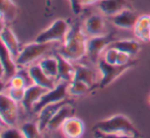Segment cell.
Masks as SVG:
<instances>
[{
	"label": "cell",
	"instance_id": "26",
	"mask_svg": "<svg viewBox=\"0 0 150 138\" xmlns=\"http://www.w3.org/2000/svg\"><path fill=\"white\" fill-rule=\"evenodd\" d=\"M21 130L24 134V137L36 138L41 136V130H40L38 123L36 124V123H32V122L25 123L21 127Z\"/></svg>",
	"mask_w": 150,
	"mask_h": 138
},
{
	"label": "cell",
	"instance_id": "8",
	"mask_svg": "<svg viewBox=\"0 0 150 138\" xmlns=\"http://www.w3.org/2000/svg\"><path fill=\"white\" fill-rule=\"evenodd\" d=\"M0 117L9 127H13L18 121V102L3 93L0 95Z\"/></svg>",
	"mask_w": 150,
	"mask_h": 138
},
{
	"label": "cell",
	"instance_id": "9",
	"mask_svg": "<svg viewBox=\"0 0 150 138\" xmlns=\"http://www.w3.org/2000/svg\"><path fill=\"white\" fill-rule=\"evenodd\" d=\"M47 91V89L42 88V87L38 86V85H32V86L26 88L25 96L22 101V105L26 109V111L28 112H33V107L35 105V103L41 98V96L43 94H45Z\"/></svg>",
	"mask_w": 150,
	"mask_h": 138
},
{
	"label": "cell",
	"instance_id": "22",
	"mask_svg": "<svg viewBox=\"0 0 150 138\" xmlns=\"http://www.w3.org/2000/svg\"><path fill=\"white\" fill-rule=\"evenodd\" d=\"M108 48H116L119 52L127 53L131 56H135L139 53L141 44L136 40L125 39V40H114L108 46Z\"/></svg>",
	"mask_w": 150,
	"mask_h": 138
},
{
	"label": "cell",
	"instance_id": "24",
	"mask_svg": "<svg viewBox=\"0 0 150 138\" xmlns=\"http://www.w3.org/2000/svg\"><path fill=\"white\" fill-rule=\"evenodd\" d=\"M39 65L41 66V68L43 69V71L47 74L50 78H58V68H59V64H58V59L54 57H46L43 58L40 61Z\"/></svg>",
	"mask_w": 150,
	"mask_h": 138
},
{
	"label": "cell",
	"instance_id": "16",
	"mask_svg": "<svg viewBox=\"0 0 150 138\" xmlns=\"http://www.w3.org/2000/svg\"><path fill=\"white\" fill-rule=\"evenodd\" d=\"M56 58L58 59V78L57 80L61 82H68L71 83L74 78L75 73V66L71 64V61L67 60L66 58L62 56L60 53H57Z\"/></svg>",
	"mask_w": 150,
	"mask_h": 138
},
{
	"label": "cell",
	"instance_id": "5",
	"mask_svg": "<svg viewBox=\"0 0 150 138\" xmlns=\"http://www.w3.org/2000/svg\"><path fill=\"white\" fill-rule=\"evenodd\" d=\"M69 31L68 23L65 20H56L47 29L39 33L35 38L37 42H57L64 41Z\"/></svg>",
	"mask_w": 150,
	"mask_h": 138
},
{
	"label": "cell",
	"instance_id": "30",
	"mask_svg": "<svg viewBox=\"0 0 150 138\" xmlns=\"http://www.w3.org/2000/svg\"><path fill=\"white\" fill-rule=\"evenodd\" d=\"M131 55L127 54V53L119 52L118 51V56H117V62L116 64L118 65H127L129 63H131Z\"/></svg>",
	"mask_w": 150,
	"mask_h": 138
},
{
	"label": "cell",
	"instance_id": "12",
	"mask_svg": "<svg viewBox=\"0 0 150 138\" xmlns=\"http://www.w3.org/2000/svg\"><path fill=\"white\" fill-rule=\"evenodd\" d=\"M28 71H29L30 76L32 78V80H33L35 85H38V86L47 89V90H52L57 86L54 84V78H50L43 71V69L41 68V66L39 64L30 66L29 69H28Z\"/></svg>",
	"mask_w": 150,
	"mask_h": 138
},
{
	"label": "cell",
	"instance_id": "13",
	"mask_svg": "<svg viewBox=\"0 0 150 138\" xmlns=\"http://www.w3.org/2000/svg\"><path fill=\"white\" fill-rule=\"evenodd\" d=\"M1 42L6 46V48L11 52L13 58L17 60L22 48H20L19 40L13 32V30L9 27H6L5 25H2L1 27Z\"/></svg>",
	"mask_w": 150,
	"mask_h": 138
},
{
	"label": "cell",
	"instance_id": "1",
	"mask_svg": "<svg viewBox=\"0 0 150 138\" xmlns=\"http://www.w3.org/2000/svg\"><path fill=\"white\" fill-rule=\"evenodd\" d=\"M64 43L59 53L67 60L74 62L78 61L88 52V40L86 32L82 31L79 23H75L69 29Z\"/></svg>",
	"mask_w": 150,
	"mask_h": 138
},
{
	"label": "cell",
	"instance_id": "34",
	"mask_svg": "<svg viewBox=\"0 0 150 138\" xmlns=\"http://www.w3.org/2000/svg\"><path fill=\"white\" fill-rule=\"evenodd\" d=\"M149 16H150V15H149Z\"/></svg>",
	"mask_w": 150,
	"mask_h": 138
},
{
	"label": "cell",
	"instance_id": "17",
	"mask_svg": "<svg viewBox=\"0 0 150 138\" xmlns=\"http://www.w3.org/2000/svg\"><path fill=\"white\" fill-rule=\"evenodd\" d=\"M99 9L105 16L112 17L122 11L125 9H129L127 0H100Z\"/></svg>",
	"mask_w": 150,
	"mask_h": 138
},
{
	"label": "cell",
	"instance_id": "20",
	"mask_svg": "<svg viewBox=\"0 0 150 138\" xmlns=\"http://www.w3.org/2000/svg\"><path fill=\"white\" fill-rule=\"evenodd\" d=\"M97 80V73L94 69L86 65H77L75 66V73L73 80L83 82L92 88Z\"/></svg>",
	"mask_w": 150,
	"mask_h": 138
},
{
	"label": "cell",
	"instance_id": "4",
	"mask_svg": "<svg viewBox=\"0 0 150 138\" xmlns=\"http://www.w3.org/2000/svg\"><path fill=\"white\" fill-rule=\"evenodd\" d=\"M134 63L131 62L127 65H118V64H109L105 61L104 58L100 59L98 62L99 70L101 72V80L100 88L103 89L105 87L109 86L112 82H114L116 78H118L123 72H125L127 69L133 66Z\"/></svg>",
	"mask_w": 150,
	"mask_h": 138
},
{
	"label": "cell",
	"instance_id": "14",
	"mask_svg": "<svg viewBox=\"0 0 150 138\" xmlns=\"http://www.w3.org/2000/svg\"><path fill=\"white\" fill-rule=\"evenodd\" d=\"M69 101L67 99L62 101H59L56 103H52V104H48L46 106H44L41 110L39 111V117H38V125L41 131L46 129L50 121L52 119L54 115L57 113V111L61 108L62 106H64L65 104H67Z\"/></svg>",
	"mask_w": 150,
	"mask_h": 138
},
{
	"label": "cell",
	"instance_id": "19",
	"mask_svg": "<svg viewBox=\"0 0 150 138\" xmlns=\"http://www.w3.org/2000/svg\"><path fill=\"white\" fill-rule=\"evenodd\" d=\"M105 31V21L101 16L94 15L88 18L84 23V32L88 36L103 35Z\"/></svg>",
	"mask_w": 150,
	"mask_h": 138
},
{
	"label": "cell",
	"instance_id": "15",
	"mask_svg": "<svg viewBox=\"0 0 150 138\" xmlns=\"http://www.w3.org/2000/svg\"><path fill=\"white\" fill-rule=\"evenodd\" d=\"M62 132L66 137L77 138L81 137L84 132L83 122L78 117H70L64 122V124L61 127Z\"/></svg>",
	"mask_w": 150,
	"mask_h": 138
},
{
	"label": "cell",
	"instance_id": "23",
	"mask_svg": "<svg viewBox=\"0 0 150 138\" xmlns=\"http://www.w3.org/2000/svg\"><path fill=\"white\" fill-rule=\"evenodd\" d=\"M0 11H1V21L2 25H4V20L7 22H11L18 16V7L13 0H0Z\"/></svg>",
	"mask_w": 150,
	"mask_h": 138
},
{
	"label": "cell",
	"instance_id": "29",
	"mask_svg": "<svg viewBox=\"0 0 150 138\" xmlns=\"http://www.w3.org/2000/svg\"><path fill=\"white\" fill-rule=\"evenodd\" d=\"M117 56H118V51L116 48H108V50L105 53L104 59L109 64H116L117 62Z\"/></svg>",
	"mask_w": 150,
	"mask_h": 138
},
{
	"label": "cell",
	"instance_id": "28",
	"mask_svg": "<svg viewBox=\"0 0 150 138\" xmlns=\"http://www.w3.org/2000/svg\"><path fill=\"white\" fill-rule=\"evenodd\" d=\"M1 137L3 138H23L24 134L21 129H16V128H8V129L4 130L1 133Z\"/></svg>",
	"mask_w": 150,
	"mask_h": 138
},
{
	"label": "cell",
	"instance_id": "11",
	"mask_svg": "<svg viewBox=\"0 0 150 138\" xmlns=\"http://www.w3.org/2000/svg\"><path fill=\"white\" fill-rule=\"evenodd\" d=\"M138 18L139 17L132 9H125L120 13L110 17V21L116 27L121 29H134Z\"/></svg>",
	"mask_w": 150,
	"mask_h": 138
},
{
	"label": "cell",
	"instance_id": "18",
	"mask_svg": "<svg viewBox=\"0 0 150 138\" xmlns=\"http://www.w3.org/2000/svg\"><path fill=\"white\" fill-rule=\"evenodd\" d=\"M73 112H74V109H73L72 105L70 104V102H68L67 104H65L64 106H62L57 111V113L50 121L46 129L50 130V131H56V130L60 129L63 124H64V122L68 117H72Z\"/></svg>",
	"mask_w": 150,
	"mask_h": 138
},
{
	"label": "cell",
	"instance_id": "3",
	"mask_svg": "<svg viewBox=\"0 0 150 138\" xmlns=\"http://www.w3.org/2000/svg\"><path fill=\"white\" fill-rule=\"evenodd\" d=\"M52 42H32L28 43L21 50L19 57L16 62L20 66H26L31 64L32 62L36 61L42 57L52 46Z\"/></svg>",
	"mask_w": 150,
	"mask_h": 138
},
{
	"label": "cell",
	"instance_id": "2",
	"mask_svg": "<svg viewBox=\"0 0 150 138\" xmlns=\"http://www.w3.org/2000/svg\"><path fill=\"white\" fill-rule=\"evenodd\" d=\"M94 129L96 132H99L104 136L138 137L140 135L129 117L122 115H115L106 120L100 121L97 123Z\"/></svg>",
	"mask_w": 150,
	"mask_h": 138
},
{
	"label": "cell",
	"instance_id": "6",
	"mask_svg": "<svg viewBox=\"0 0 150 138\" xmlns=\"http://www.w3.org/2000/svg\"><path fill=\"white\" fill-rule=\"evenodd\" d=\"M68 82H61L59 85H57L52 90H50L41 96V98L35 103L33 107V112H39L44 106L52 103H56L59 101H62L67 99L69 95L68 92Z\"/></svg>",
	"mask_w": 150,
	"mask_h": 138
},
{
	"label": "cell",
	"instance_id": "27",
	"mask_svg": "<svg viewBox=\"0 0 150 138\" xmlns=\"http://www.w3.org/2000/svg\"><path fill=\"white\" fill-rule=\"evenodd\" d=\"M26 89L25 88H9L8 89V95L13 100H15L16 102H22L25 96Z\"/></svg>",
	"mask_w": 150,
	"mask_h": 138
},
{
	"label": "cell",
	"instance_id": "31",
	"mask_svg": "<svg viewBox=\"0 0 150 138\" xmlns=\"http://www.w3.org/2000/svg\"><path fill=\"white\" fill-rule=\"evenodd\" d=\"M69 2H70L71 5V9L72 11L75 14V15H78L81 11V2H80V0H69Z\"/></svg>",
	"mask_w": 150,
	"mask_h": 138
},
{
	"label": "cell",
	"instance_id": "32",
	"mask_svg": "<svg viewBox=\"0 0 150 138\" xmlns=\"http://www.w3.org/2000/svg\"><path fill=\"white\" fill-rule=\"evenodd\" d=\"M99 1L100 0H80V2H81L82 5H91L96 2H99Z\"/></svg>",
	"mask_w": 150,
	"mask_h": 138
},
{
	"label": "cell",
	"instance_id": "7",
	"mask_svg": "<svg viewBox=\"0 0 150 138\" xmlns=\"http://www.w3.org/2000/svg\"><path fill=\"white\" fill-rule=\"evenodd\" d=\"M115 33L108 34V35H98L93 36L88 40V58L91 59L93 63H98L100 60V55L105 48H108V46L112 41H114Z\"/></svg>",
	"mask_w": 150,
	"mask_h": 138
},
{
	"label": "cell",
	"instance_id": "25",
	"mask_svg": "<svg viewBox=\"0 0 150 138\" xmlns=\"http://www.w3.org/2000/svg\"><path fill=\"white\" fill-rule=\"evenodd\" d=\"M90 90L91 87L83 82L72 80L71 83H69L68 92L71 96H82V95H86Z\"/></svg>",
	"mask_w": 150,
	"mask_h": 138
},
{
	"label": "cell",
	"instance_id": "33",
	"mask_svg": "<svg viewBox=\"0 0 150 138\" xmlns=\"http://www.w3.org/2000/svg\"><path fill=\"white\" fill-rule=\"evenodd\" d=\"M149 103H150V96H149Z\"/></svg>",
	"mask_w": 150,
	"mask_h": 138
},
{
	"label": "cell",
	"instance_id": "21",
	"mask_svg": "<svg viewBox=\"0 0 150 138\" xmlns=\"http://www.w3.org/2000/svg\"><path fill=\"white\" fill-rule=\"evenodd\" d=\"M135 35L143 41L150 40V16L144 15L138 18L134 27Z\"/></svg>",
	"mask_w": 150,
	"mask_h": 138
},
{
	"label": "cell",
	"instance_id": "10",
	"mask_svg": "<svg viewBox=\"0 0 150 138\" xmlns=\"http://www.w3.org/2000/svg\"><path fill=\"white\" fill-rule=\"evenodd\" d=\"M6 46L1 42V67H2V78H5L7 80H11L18 71L17 62Z\"/></svg>",
	"mask_w": 150,
	"mask_h": 138
}]
</instances>
